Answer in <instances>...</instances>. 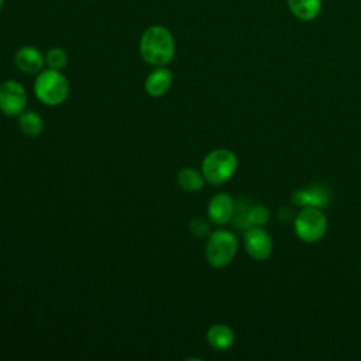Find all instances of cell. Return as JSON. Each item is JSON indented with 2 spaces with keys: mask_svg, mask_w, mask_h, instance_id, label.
<instances>
[{
  "mask_svg": "<svg viewBox=\"0 0 361 361\" xmlns=\"http://www.w3.org/2000/svg\"><path fill=\"white\" fill-rule=\"evenodd\" d=\"M18 127L21 133L27 137H38L44 130V120L42 117L34 110H24L18 116Z\"/></svg>",
  "mask_w": 361,
  "mask_h": 361,
  "instance_id": "obj_14",
  "label": "cell"
},
{
  "mask_svg": "<svg viewBox=\"0 0 361 361\" xmlns=\"http://www.w3.org/2000/svg\"><path fill=\"white\" fill-rule=\"evenodd\" d=\"M235 204L230 195L220 192L216 193L207 204V217L213 224L223 226L234 217Z\"/></svg>",
  "mask_w": 361,
  "mask_h": 361,
  "instance_id": "obj_8",
  "label": "cell"
},
{
  "mask_svg": "<svg viewBox=\"0 0 361 361\" xmlns=\"http://www.w3.org/2000/svg\"><path fill=\"white\" fill-rule=\"evenodd\" d=\"M292 202L296 206H303V207L312 206V207L322 209L326 204H329L330 192L327 188L320 185L310 186L307 189H299L292 193Z\"/></svg>",
  "mask_w": 361,
  "mask_h": 361,
  "instance_id": "obj_10",
  "label": "cell"
},
{
  "mask_svg": "<svg viewBox=\"0 0 361 361\" xmlns=\"http://www.w3.org/2000/svg\"><path fill=\"white\" fill-rule=\"evenodd\" d=\"M3 3H4V0H0V10H1V7H3Z\"/></svg>",
  "mask_w": 361,
  "mask_h": 361,
  "instance_id": "obj_19",
  "label": "cell"
},
{
  "mask_svg": "<svg viewBox=\"0 0 361 361\" xmlns=\"http://www.w3.org/2000/svg\"><path fill=\"white\" fill-rule=\"evenodd\" d=\"M14 63L24 73H39L45 65V55L32 45H24L14 54Z\"/></svg>",
  "mask_w": 361,
  "mask_h": 361,
  "instance_id": "obj_9",
  "label": "cell"
},
{
  "mask_svg": "<svg viewBox=\"0 0 361 361\" xmlns=\"http://www.w3.org/2000/svg\"><path fill=\"white\" fill-rule=\"evenodd\" d=\"M237 155L226 148L210 151L202 161V173L212 185H221L227 182L237 171Z\"/></svg>",
  "mask_w": 361,
  "mask_h": 361,
  "instance_id": "obj_3",
  "label": "cell"
},
{
  "mask_svg": "<svg viewBox=\"0 0 361 361\" xmlns=\"http://www.w3.org/2000/svg\"><path fill=\"white\" fill-rule=\"evenodd\" d=\"M34 93L41 103L59 106L69 94V83L61 71L42 69L34 80Z\"/></svg>",
  "mask_w": 361,
  "mask_h": 361,
  "instance_id": "obj_2",
  "label": "cell"
},
{
  "mask_svg": "<svg viewBox=\"0 0 361 361\" xmlns=\"http://www.w3.org/2000/svg\"><path fill=\"white\" fill-rule=\"evenodd\" d=\"M269 220V210L262 204L251 206L245 210V230L248 227H262Z\"/></svg>",
  "mask_w": 361,
  "mask_h": 361,
  "instance_id": "obj_16",
  "label": "cell"
},
{
  "mask_svg": "<svg viewBox=\"0 0 361 361\" xmlns=\"http://www.w3.org/2000/svg\"><path fill=\"white\" fill-rule=\"evenodd\" d=\"M68 63V55L65 49L59 47H52L45 54V65L51 69L62 71Z\"/></svg>",
  "mask_w": 361,
  "mask_h": 361,
  "instance_id": "obj_17",
  "label": "cell"
},
{
  "mask_svg": "<svg viewBox=\"0 0 361 361\" xmlns=\"http://www.w3.org/2000/svg\"><path fill=\"white\" fill-rule=\"evenodd\" d=\"M238 248L237 237L228 230L212 231L206 243V259L214 268L227 267L235 257Z\"/></svg>",
  "mask_w": 361,
  "mask_h": 361,
  "instance_id": "obj_4",
  "label": "cell"
},
{
  "mask_svg": "<svg viewBox=\"0 0 361 361\" xmlns=\"http://www.w3.org/2000/svg\"><path fill=\"white\" fill-rule=\"evenodd\" d=\"M286 4L300 21H313L322 11V0H286Z\"/></svg>",
  "mask_w": 361,
  "mask_h": 361,
  "instance_id": "obj_13",
  "label": "cell"
},
{
  "mask_svg": "<svg viewBox=\"0 0 361 361\" xmlns=\"http://www.w3.org/2000/svg\"><path fill=\"white\" fill-rule=\"evenodd\" d=\"M296 235L305 243H316L322 240L327 231V219L317 207H303L293 221Z\"/></svg>",
  "mask_w": 361,
  "mask_h": 361,
  "instance_id": "obj_5",
  "label": "cell"
},
{
  "mask_svg": "<svg viewBox=\"0 0 361 361\" xmlns=\"http://www.w3.org/2000/svg\"><path fill=\"white\" fill-rule=\"evenodd\" d=\"M244 247L251 258L264 261L272 254V238L262 227H248L244 233Z\"/></svg>",
  "mask_w": 361,
  "mask_h": 361,
  "instance_id": "obj_7",
  "label": "cell"
},
{
  "mask_svg": "<svg viewBox=\"0 0 361 361\" xmlns=\"http://www.w3.org/2000/svg\"><path fill=\"white\" fill-rule=\"evenodd\" d=\"M189 230L197 238H204V237H209V234H210L209 221H206L202 217L192 219L190 223H189Z\"/></svg>",
  "mask_w": 361,
  "mask_h": 361,
  "instance_id": "obj_18",
  "label": "cell"
},
{
  "mask_svg": "<svg viewBox=\"0 0 361 361\" xmlns=\"http://www.w3.org/2000/svg\"><path fill=\"white\" fill-rule=\"evenodd\" d=\"M140 54L142 59L154 66H165L175 56V39L164 25L148 27L140 38Z\"/></svg>",
  "mask_w": 361,
  "mask_h": 361,
  "instance_id": "obj_1",
  "label": "cell"
},
{
  "mask_svg": "<svg viewBox=\"0 0 361 361\" xmlns=\"http://www.w3.org/2000/svg\"><path fill=\"white\" fill-rule=\"evenodd\" d=\"M234 331L231 330L230 326L217 323L209 327L206 333V340L209 345L217 351H224L228 350L234 344Z\"/></svg>",
  "mask_w": 361,
  "mask_h": 361,
  "instance_id": "obj_12",
  "label": "cell"
},
{
  "mask_svg": "<svg viewBox=\"0 0 361 361\" xmlns=\"http://www.w3.org/2000/svg\"><path fill=\"white\" fill-rule=\"evenodd\" d=\"M27 106V92L17 80H4L0 85V111L8 117L20 116Z\"/></svg>",
  "mask_w": 361,
  "mask_h": 361,
  "instance_id": "obj_6",
  "label": "cell"
},
{
  "mask_svg": "<svg viewBox=\"0 0 361 361\" xmlns=\"http://www.w3.org/2000/svg\"><path fill=\"white\" fill-rule=\"evenodd\" d=\"M172 80H173V76H172V72L168 68L157 66L147 76L144 87H145V92L149 96L161 97L165 93H168V90L172 86Z\"/></svg>",
  "mask_w": 361,
  "mask_h": 361,
  "instance_id": "obj_11",
  "label": "cell"
},
{
  "mask_svg": "<svg viewBox=\"0 0 361 361\" xmlns=\"http://www.w3.org/2000/svg\"><path fill=\"white\" fill-rule=\"evenodd\" d=\"M178 185L186 192H199L204 186V176L195 168H182L178 172Z\"/></svg>",
  "mask_w": 361,
  "mask_h": 361,
  "instance_id": "obj_15",
  "label": "cell"
}]
</instances>
